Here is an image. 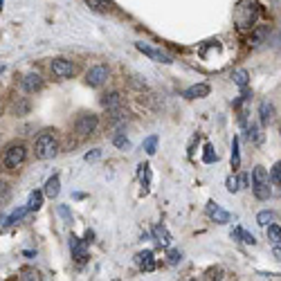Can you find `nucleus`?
Wrapping results in <instances>:
<instances>
[{
  "instance_id": "30",
  "label": "nucleus",
  "mask_w": 281,
  "mask_h": 281,
  "mask_svg": "<svg viewBox=\"0 0 281 281\" xmlns=\"http://www.w3.org/2000/svg\"><path fill=\"white\" fill-rule=\"evenodd\" d=\"M248 137H250V142H254V144H261V142H263V135L259 133V128H257V126H250Z\"/></svg>"
},
{
  "instance_id": "19",
  "label": "nucleus",
  "mask_w": 281,
  "mask_h": 281,
  "mask_svg": "<svg viewBox=\"0 0 281 281\" xmlns=\"http://www.w3.org/2000/svg\"><path fill=\"white\" fill-rule=\"evenodd\" d=\"M232 239H241L243 243H248V245H254L257 243V239H254V234H250V232H245L243 227H239V230H234L232 232Z\"/></svg>"
},
{
  "instance_id": "1",
  "label": "nucleus",
  "mask_w": 281,
  "mask_h": 281,
  "mask_svg": "<svg viewBox=\"0 0 281 281\" xmlns=\"http://www.w3.org/2000/svg\"><path fill=\"white\" fill-rule=\"evenodd\" d=\"M252 189H254V196L259 200H268L272 194V187H270V173L266 171L263 167H254V173H252Z\"/></svg>"
},
{
  "instance_id": "24",
  "label": "nucleus",
  "mask_w": 281,
  "mask_h": 281,
  "mask_svg": "<svg viewBox=\"0 0 281 281\" xmlns=\"http://www.w3.org/2000/svg\"><path fill=\"white\" fill-rule=\"evenodd\" d=\"M11 198V187L9 182H0V205H7Z\"/></svg>"
},
{
  "instance_id": "40",
  "label": "nucleus",
  "mask_w": 281,
  "mask_h": 281,
  "mask_svg": "<svg viewBox=\"0 0 281 281\" xmlns=\"http://www.w3.org/2000/svg\"><path fill=\"white\" fill-rule=\"evenodd\" d=\"M2 5H5V0H0V11H2Z\"/></svg>"
},
{
  "instance_id": "22",
  "label": "nucleus",
  "mask_w": 281,
  "mask_h": 281,
  "mask_svg": "<svg viewBox=\"0 0 281 281\" xmlns=\"http://www.w3.org/2000/svg\"><path fill=\"white\" fill-rule=\"evenodd\" d=\"M257 223L259 225H263V227H268L270 223H277V214L275 212H259V216H257Z\"/></svg>"
},
{
  "instance_id": "4",
  "label": "nucleus",
  "mask_w": 281,
  "mask_h": 281,
  "mask_svg": "<svg viewBox=\"0 0 281 281\" xmlns=\"http://www.w3.org/2000/svg\"><path fill=\"white\" fill-rule=\"evenodd\" d=\"M25 158H27L25 144H9L5 151V155H2V162H5V167H9V169H18L20 164L25 162Z\"/></svg>"
},
{
  "instance_id": "39",
  "label": "nucleus",
  "mask_w": 281,
  "mask_h": 281,
  "mask_svg": "<svg viewBox=\"0 0 281 281\" xmlns=\"http://www.w3.org/2000/svg\"><path fill=\"white\" fill-rule=\"evenodd\" d=\"M5 72V63H0V74Z\"/></svg>"
},
{
  "instance_id": "14",
  "label": "nucleus",
  "mask_w": 281,
  "mask_h": 281,
  "mask_svg": "<svg viewBox=\"0 0 281 281\" xmlns=\"http://www.w3.org/2000/svg\"><path fill=\"white\" fill-rule=\"evenodd\" d=\"M151 234H153V239L158 241L160 245H164V248H169V245H171V234H169V230L164 225H155L153 227V232H151Z\"/></svg>"
},
{
  "instance_id": "5",
  "label": "nucleus",
  "mask_w": 281,
  "mask_h": 281,
  "mask_svg": "<svg viewBox=\"0 0 281 281\" xmlns=\"http://www.w3.org/2000/svg\"><path fill=\"white\" fill-rule=\"evenodd\" d=\"M97 124H99V119H97V115L92 113H83L77 117V122H74V131L79 133V135H92V133L97 131Z\"/></svg>"
},
{
  "instance_id": "36",
  "label": "nucleus",
  "mask_w": 281,
  "mask_h": 281,
  "mask_svg": "<svg viewBox=\"0 0 281 281\" xmlns=\"http://www.w3.org/2000/svg\"><path fill=\"white\" fill-rule=\"evenodd\" d=\"M99 151H92V153H86V162H92V160H97V158H99Z\"/></svg>"
},
{
  "instance_id": "8",
  "label": "nucleus",
  "mask_w": 281,
  "mask_h": 281,
  "mask_svg": "<svg viewBox=\"0 0 281 281\" xmlns=\"http://www.w3.org/2000/svg\"><path fill=\"white\" fill-rule=\"evenodd\" d=\"M135 47L140 52H144L149 59H153V61H158V63H173V59L169 54H164L162 50H155V47H151V45H146V43H135Z\"/></svg>"
},
{
  "instance_id": "3",
  "label": "nucleus",
  "mask_w": 281,
  "mask_h": 281,
  "mask_svg": "<svg viewBox=\"0 0 281 281\" xmlns=\"http://www.w3.org/2000/svg\"><path fill=\"white\" fill-rule=\"evenodd\" d=\"M254 20H257V5L250 2V0H241L239 7H236V23L241 29L252 27Z\"/></svg>"
},
{
  "instance_id": "38",
  "label": "nucleus",
  "mask_w": 281,
  "mask_h": 281,
  "mask_svg": "<svg viewBox=\"0 0 281 281\" xmlns=\"http://www.w3.org/2000/svg\"><path fill=\"white\" fill-rule=\"evenodd\" d=\"M239 187H248V176H243V173L239 176Z\"/></svg>"
},
{
  "instance_id": "7",
  "label": "nucleus",
  "mask_w": 281,
  "mask_h": 281,
  "mask_svg": "<svg viewBox=\"0 0 281 281\" xmlns=\"http://www.w3.org/2000/svg\"><path fill=\"white\" fill-rule=\"evenodd\" d=\"M106 79H108V68H106V65H95V68H90L86 74V83L92 88H99Z\"/></svg>"
},
{
  "instance_id": "31",
  "label": "nucleus",
  "mask_w": 281,
  "mask_h": 281,
  "mask_svg": "<svg viewBox=\"0 0 281 281\" xmlns=\"http://www.w3.org/2000/svg\"><path fill=\"white\" fill-rule=\"evenodd\" d=\"M25 212H27V209H16V212L11 214L9 218H5V225H14L16 221H20V218L25 216Z\"/></svg>"
},
{
  "instance_id": "29",
  "label": "nucleus",
  "mask_w": 281,
  "mask_h": 281,
  "mask_svg": "<svg viewBox=\"0 0 281 281\" xmlns=\"http://www.w3.org/2000/svg\"><path fill=\"white\" fill-rule=\"evenodd\" d=\"M155 146H158V135H151V137H146V140H144V151L149 155L155 153Z\"/></svg>"
},
{
  "instance_id": "23",
  "label": "nucleus",
  "mask_w": 281,
  "mask_h": 281,
  "mask_svg": "<svg viewBox=\"0 0 281 281\" xmlns=\"http://www.w3.org/2000/svg\"><path fill=\"white\" fill-rule=\"evenodd\" d=\"M232 79H234V83L239 88H245L248 86V79H250V74H248V70H234V74H232Z\"/></svg>"
},
{
  "instance_id": "27",
  "label": "nucleus",
  "mask_w": 281,
  "mask_h": 281,
  "mask_svg": "<svg viewBox=\"0 0 281 281\" xmlns=\"http://www.w3.org/2000/svg\"><path fill=\"white\" fill-rule=\"evenodd\" d=\"M20 279H23V281H38V279H41V272L25 268V270H20Z\"/></svg>"
},
{
  "instance_id": "37",
  "label": "nucleus",
  "mask_w": 281,
  "mask_h": 281,
  "mask_svg": "<svg viewBox=\"0 0 281 281\" xmlns=\"http://www.w3.org/2000/svg\"><path fill=\"white\" fill-rule=\"evenodd\" d=\"M272 257H275L277 261H281V243L275 245V250H272Z\"/></svg>"
},
{
  "instance_id": "15",
  "label": "nucleus",
  "mask_w": 281,
  "mask_h": 281,
  "mask_svg": "<svg viewBox=\"0 0 281 281\" xmlns=\"http://www.w3.org/2000/svg\"><path fill=\"white\" fill-rule=\"evenodd\" d=\"M101 104H104V108H108V110H119L124 106V99H122L119 92H110V95H104Z\"/></svg>"
},
{
  "instance_id": "17",
  "label": "nucleus",
  "mask_w": 281,
  "mask_h": 281,
  "mask_svg": "<svg viewBox=\"0 0 281 281\" xmlns=\"http://www.w3.org/2000/svg\"><path fill=\"white\" fill-rule=\"evenodd\" d=\"M59 191H61V180H59V176H52L50 180L45 182V196H50V198H56V196H59Z\"/></svg>"
},
{
  "instance_id": "25",
  "label": "nucleus",
  "mask_w": 281,
  "mask_h": 281,
  "mask_svg": "<svg viewBox=\"0 0 281 281\" xmlns=\"http://www.w3.org/2000/svg\"><path fill=\"white\" fill-rule=\"evenodd\" d=\"M241 167V155H239V140L234 137V142H232V169H239Z\"/></svg>"
},
{
  "instance_id": "16",
  "label": "nucleus",
  "mask_w": 281,
  "mask_h": 281,
  "mask_svg": "<svg viewBox=\"0 0 281 281\" xmlns=\"http://www.w3.org/2000/svg\"><path fill=\"white\" fill-rule=\"evenodd\" d=\"M259 115H261V124H270L272 117H275V106L270 101H261L259 106Z\"/></svg>"
},
{
  "instance_id": "12",
  "label": "nucleus",
  "mask_w": 281,
  "mask_h": 281,
  "mask_svg": "<svg viewBox=\"0 0 281 281\" xmlns=\"http://www.w3.org/2000/svg\"><path fill=\"white\" fill-rule=\"evenodd\" d=\"M207 95H209L207 83H196V86L187 88V90L182 92V97H187V99H200V97H207Z\"/></svg>"
},
{
  "instance_id": "32",
  "label": "nucleus",
  "mask_w": 281,
  "mask_h": 281,
  "mask_svg": "<svg viewBox=\"0 0 281 281\" xmlns=\"http://www.w3.org/2000/svg\"><path fill=\"white\" fill-rule=\"evenodd\" d=\"M203 160H205V162H207V164H212V162H216V160H218V155L216 153H214V149H212V146H205V155H203Z\"/></svg>"
},
{
  "instance_id": "9",
  "label": "nucleus",
  "mask_w": 281,
  "mask_h": 281,
  "mask_svg": "<svg viewBox=\"0 0 281 281\" xmlns=\"http://www.w3.org/2000/svg\"><path fill=\"white\" fill-rule=\"evenodd\" d=\"M70 248H72V254H74V259H77V263H86V259H88L86 241H79L77 236H72V239H70Z\"/></svg>"
},
{
  "instance_id": "26",
  "label": "nucleus",
  "mask_w": 281,
  "mask_h": 281,
  "mask_svg": "<svg viewBox=\"0 0 281 281\" xmlns=\"http://www.w3.org/2000/svg\"><path fill=\"white\" fill-rule=\"evenodd\" d=\"M140 180L144 185V189L151 185V167L149 164H140Z\"/></svg>"
},
{
  "instance_id": "20",
  "label": "nucleus",
  "mask_w": 281,
  "mask_h": 281,
  "mask_svg": "<svg viewBox=\"0 0 281 281\" xmlns=\"http://www.w3.org/2000/svg\"><path fill=\"white\" fill-rule=\"evenodd\" d=\"M268 241L275 245L281 243V227L277 225V223H270V225H268Z\"/></svg>"
},
{
  "instance_id": "13",
  "label": "nucleus",
  "mask_w": 281,
  "mask_h": 281,
  "mask_svg": "<svg viewBox=\"0 0 281 281\" xmlns=\"http://www.w3.org/2000/svg\"><path fill=\"white\" fill-rule=\"evenodd\" d=\"M207 214H209V216H212L216 223H230V218H232L230 214H227L223 207H218L216 203H207Z\"/></svg>"
},
{
  "instance_id": "2",
  "label": "nucleus",
  "mask_w": 281,
  "mask_h": 281,
  "mask_svg": "<svg viewBox=\"0 0 281 281\" xmlns=\"http://www.w3.org/2000/svg\"><path fill=\"white\" fill-rule=\"evenodd\" d=\"M56 151H59V142H56V137L52 135V133H43V135L36 140V144H34V153H36L38 160L54 158Z\"/></svg>"
},
{
  "instance_id": "33",
  "label": "nucleus",
  "mask_w": 281,
  "mask_h": 281,
  "mask_svg": "<svg viewBox=\"0 0 281 281\" xmlns=\"http://www.w3.org/2000/svg\"><path fill=\"white\" fill-rule=\"evenodd\" d=\"M113 144L117 146V149H126V146H128V140H126V135H124V133H117V135L113 137Z\"/></svg>"
},
{
  "instance_id": "35",
  "label": "nucleus",
  "mask_w": 281,
  "mask_h": 281,
  "mask_svg": "<svg viewBox=\"0 0 281 281\" xmlns=\"http://www.w3.org/2000/svg\"><path fill=\"white\" fill-rule=\"evenodd\" d=\"M180 259H182V254L178 252V250H169V263H171V266H176Z\"/></svg>"
},
{
  "instance_id": "11",
  "label": "nucleus",
  "mask_w": 281,
  "mask_h": 281,
  "mask_svg": "<svg viewBox=\"0 0 281 281\" xmlns=\"http://www.w3.org/2000/svg\"><path fill=\"white\" fill-rule=\"evenodd\" d=\"M23 88L27 92H38L43 88V79H41V74H25L23 77Z\"/></svg>"
},
{
  "instance_id": "34",
  "label": "nucleus",
  "mask_w": 281,
  "mask_h": 281,
  "mask_svg": "<svg viewBox=\"0 0 281 281\" xmlns=\"http://www.w3.org/2000/svg\"><path fill=\"white\" fill-rule=\"evenodd\" d=\"M227 189H230L232 194H234V191H239V189H241V187H239V178H236V176H230V178H227Z\"/></svg>"
},
{
  "instance_id": "28",
  "label": "nucleus",
  "mask_w": 281,
  "mask_h": 281,
  "mask_svg": "<svg viewBox=\"0 0 281 281\" xmlns=\"http://www.w3.org/2000/svg\"><path fill=\"white\" fill-rule=\"evenodd\" d=\"M270 182L272 185H281V160L270 169Z\"/></svg>"
},
{
  "instance_id": "10",
  "label": "nucleus",
  "mask_w": 281,
  "mask_h": 281,
  "mask_svg": "<svg viewBox=\"0 0 281 281\" xmlns=\"http://www.w3.org/2000/svg\"><path fill=\"white\" fill-rule=\"evenodd\" d=\"M135 263L140 266V270H144V272H153L155 270V259H153V252H151V250H144V252L137 254Z\"/></svg>"
},
{
  "instance_id": "6",
  "label": "nucleus",
  "mask_w": 281,
  "mask_h": 281,
  "mask_svg": "<svg viewBox=\"0 0 281 281\" xmlns=\"http://www.w3.org/2000/svg\"><path fill=\"white\" fill-rule=\"evenodd\" d=\"M52 72H54V77H59V79H70V77H74V65H72V61H68V59H54L52 61Z\"/></svg>"
},
{
  "instance_id": "21",
  "label": "nucleus",
  "mask_w": 281,
  "mask_h": 281,
  "mask_svg": "<svg viewBox=\"0 0 281 281\" xmlns=\"http://www.w3.org/2000/svg\"><path fill=\"white\" fill-rule=\"evenodd\" d=\"M41 205H43V194L41 191H32V194H29L27 209L29 212H36V209H41Z\"/></svg>"
},
{
  "instance_id": "18",
  "label": "nucleus",
  "mask_w": 281,
  "mask_h": 281,
  "mask_svg": "<svg viewBox=\"0 0 281 281\" xmlns=\"http://www.w3.org/2000/svg\"><path fill=\"white\" fill-rule=\"evenodd\" d=\"M86 5L92 11H110L113 9V2L110 0H86Z\"/></svg>"
}]
</instances>
